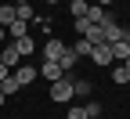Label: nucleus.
I'll return each instance as SVG.
<instances>
[{"label": "nucleus", "instance_id": "f257e3e1", "mask_svg": "<svg viewBox=\"0 0 130 119\" xmlns=\"http://www.w3.org/2000/svg\"><path fill=\"white\" fill-rule=\"evenodd\" d=\"M76 94H72V76H61V79H54L51 83V101H61V105H65V101H72Z\"/></svg>", "mask_w": 130, "mask_h": 119}, {"label": "nucleus", "instance_id": "f03ea898", "mask_svg": "<svg viewBox=\"0 0 130 119\" xmlns=\"http://www.w3.org/2000/svg\"><path fill=\"white\" fill-rule=\"evenodd\" d=\"M11 76L18 79V87H29V83H32V79L40 76V69H36V65H29V61H22V65H18V69H14Z\"/></svg>", "mask_w": 130, "mask_h": 119}, {"label": "nucleus", "instance_id": "7ed1b4c3", "mask_svg": "<svg viewBox=\"0 0 130 119\" xmlns=\"http://www.w3.org/2000/svg\"><path fill=\"white\" fill-rule=\"evenodd\" d=\"M101 32H105V43H119V40L126 36V29H123V25H119L116 18H108V22L101 25Z\"/></svg>", "mask_w": 130, "mask_h": 119}, {"label": "nucleus", "instance_id": "20e7f679", "mask_svg": "<svg viewBox=\"0 0 130 119\" xmlns=\"http://www.w3.org/2000/svg\"><path fill=\"white\" fill-rule=\"evenodd\" d=\"M65 47H69V43H61L58 36H51V40L43 43V61H58V58L65 54Z\"/></svg>", "mask_w": 130, "mask_h": 119}, {"label": "nucleus", "instance_id": "39448f33", "mask_svg": "<svg viewBox=\"0 0 130 119\" xmlns=\"http://www.w3.org/2000/svg\"><path fill=\"white\" fill-rule=\"evenodd\" d=\"M0 65H7L11 72H14V69L22 65V54L14 50V43H4V50H0Z\"/></svg>", "mask_w": 130, "mask_h": 119}, {"label": "nucleus", "instance_id": "423d86ee", "mask_svg": "<svg viewBox=\"0 0 130 119\" xmlns=\"http://www.w3.org/2000/svg\"><path fill=\"white\" fill-rule=\"evenodd\" d=\"M90 61H94V65H112V47H108V43H98V47L90 50Z\"/></svg>", "mask_w": 130, "mask_h": 119}, {"label": "nucleus", "instance_id": "0eeeda50", "mask_svg": "<svg viewBox=\"0 0 130 119\" xmlns=\"http://www.w3.org/2000/svg\"><path fill=\"white\" fill-rule=\"evenodd\" d=\"M14 14H18V22H36V7L29 4V0H22V4H14Z\"/></svg>", "mask_w": 130, "mask_h": 119}, {"label": "nucleus", "instance_id": "6e6552de", "mask_svg": "<svg viewBox=\"0 0 130 119\" xmlns=\"http://www.w3.org/2000/svg\"><path fill=\"white\" fill-rule=\"evenodd\" d=\"M40 76H43L47 83H54V79H61L65 72H61V65H58V61H43V65H40Z\"/></svg>", "mask_w": 130, "mask_h": 119}, {"label": "nucleus", "instance_id": "1a4fd4ad", "mask_svg": "<svg viewBox=\"0 0 130 119\" xmlns=\"http://www.w3.org/2000/svg\"><path fill=\"white\" fill-rule=\"evenodd\" d=\"M11 43H14V50H18L22 58H29L32 50H36V43H32V36H22V40H11Z\"/></svg>", "mask_w": 130, "mask_h": 119}, {"label": "nucleus", "instance_id": "9d476101", "mask_svg": "<svg viewBox=\"0 0 130 119\" xmlns=\"http://www.w3.org/2000/svg\"><path fill=\"white\" fill-rule=\"evenodd\" d=\"M7 36H11V40H22V36H29V25H25V22H18V18H14V22L7 25Z\"/></svg>", "mask_w": 130, "mask_h": 119}, {"label": "nucleus", "instance_id": "9b49d317", "mask_svg": "<svg viewBox=\"0 0 130 119\" xmlns=\"http://www.w3.org/2000/svg\"><path fill=\"white\" fill-rule=\"evenodd\" d=\"M90 90H94V83H90L87 76H79V79H72V94H79V97H87Z\"/></svg>", "mask_w": 130, "mask_h": 119}, {"label": "nucleus", "instance_id": "f8f14e48", "mask_svg": "<svg viewBox=\"0 0 130 119\" xmlns=\"http://www.w3.org/2000/svg\"><path fill=\"white\" fill-rule=\"evenodd\" d=\"M90 50H94V43H90V40H83V36L72 43V54H76V58H90Z\"/></svg>", "mask_w": 130, "mask_h": 119}, {"label": "nucleus", "instance_id": "ddd939ff", "mask_svg": "<svg viewBox=\"0 0 130 119\" xmlns=\"http://www.w3.org/2000/svg\"><path fill=\"white\" fill-rule=\"evenodd\" d=\"M14 18H18V14H14V4H0V25L7 29V25H11Z\"/></svg>", "mask_w": 130, "mask_h": 119}, {"label": "nucleus", "instance_id": "4468645a", "mask_svg": "<svg viewBox=\"0 0 130 119\" xmlns=\"http://www.w3.org/2000/svg\"><path fill=\"white\" fill-rule=\"evenodd\" d=\"M87 0H69V11H72V18H87Z\"/></svg>", "mask_w": 130, "mask_h": 119}, {"label": "nucleus", "instance_id": "2eb2a0df", "mask_svg": "<svg viewBox=\"0 0 130 119\" xmlns=\"http://www.w3.org/2000/svg\"><path fill=\"white\" fill-rule=\"evenodd\" d=\"M76 61H79V58L72 54V47H65V54L58 58V65H61V72H69V69H72V65H76Z\"/></svg>", "mask_w": 130, "mask_h": 119}, {"label": "nucleus", "instance_id": "dca6fc26", "mask_svg": "<svg viewBox=\"0 0 130 119\" xmlns=\"http://www.w3.org/2000/svg\"><path fill=\"white\" fill-rule=\"evenodd\" d=\"M112 83H119V87H126V83H130V69L116 65V69H112Z\"/></svg>", "mask_w": 130, "mask_h": 119}, {"label": "nucleus", "instance_id": "f3484780", "mask_svg": "<svg viewBox=\"0 0 130 119\" xmlns=\"http://www.w3.org/2000/svg\"><path fill=\"white\" fill-rule=\"evenodd\" d=\"M108 47H112V61H123V58L130 54V47H126L123 40H119V43H108Z\"/></svg>", "mask_w": 130, "mask_h": 119}, {"label": "nucleus", "instance_id": "a211bd4d", "mask_svg": "<svg viewBox=\"0 0 130 119\" xmlns=\"http://www.w3.org/2000/svg\"><path fill=\"white\" fill-rule=\"evenodd\" d=\"M0 90H4V97H7V94H18L22 87H18V79H14V76H7L4 83H0Z\"/></svg>", "mask_w": 130, "mask_h": 119}, {"label": "nucleus", "instance_id": "6ab92c4d", "mask_svg": "<svg viewBox=\"0 0 130 119\" xmlns=\"http://www.w3.org/2000/svg\"><path fill=\"white\" fill-rule=\"evenodd\" d=\"M83 40H90L94 47H98V43H105V32H101V25H94V29L87 32V36H83Z\"/></svg>", "mask_w": 130, "mask_h": 119}, {"label": "nucleus", "instance_id": "aec40b11", "mask_svg": "<svg viewBox=\"0 0 130 119\" xmlns=\"http://www.w3.org/2000/svg\"><path fill=\"white\" fill-rule=\"evenodd\" d=\"M83 112H87V119H98V115H101V105H98V101H87Z\"/></svg>", "mask_w": 130, "mask_h": 119}, {"label": "nucleus", "instance_id": "412c9836", "mask_svg": "<svg viewBox=\"0 0 130 119\" xmlns=\"http://www.w3.org/2000/svg\"><path fill=\"white\" fill-rule=\"evenodd\" d=\"M90 29H94V22H87V18H76V32H79V36H87Z\"/></svg>", "mask_w": 130, "mask_h": 119}, {"label": "nucleus", "instance_id": "4be33fe9", "mask_svg": "<svg viewBox=\"0 0 130 119\" xmlns=\"http://www.w3.org/2000/svg\"><path fill=\"white\" fill-rule=\"evenodd\" d=\"M65 119H87V112H83V105H72V108H69V115H65Z\"/></svg>", "mask_w": 130, "mask_h": 119}, {"label": "nucleus", "instance_id": "5701e85b", "mask_svg": "<svg viewBox=\"0 0 130 119\" xmlns=\"http://www.w3.org/2000/svg\"><path fill=\"white\" fill-rule=\"evenodd\" d=\"M7 76H11V69H7V65H0V83H4Z\"/></svg>", "mask_w": 130, "mask_h": 119}, {"label": "nucleus", "instance_id": "b1692460", "mask_svg": "<svg viewBox=\"0 0 130 119\" xmlns=\"http://www.w3.org/2000/svg\"><path fill=\"white\" fill-rule=\"evenodd\" d=\"M4 40H7V29H4V25H0V43H4Z\"/></svg>", "mask_w": 130, "mask_h": 119}, {"label": "nucleus", "instance_id": "393cba45", "mask_svg": "<svg viewBox=\"0 0 130 119\" xmlns=\"http://www.w3.org/2000/svg\"><path fill=\"white\" fill-rule=\"evenodd\" d=\"M94 4H101V7H108V4H112V0H94Z\"/></svg>", "mask_w": 130, "mask_h": 119}, {"label": "nucleus", "instance_id": "a878e982", "mask_svg": "<svg viewBox=\"0 0 130 119\" xmlns=\"http://www.w3.org/2000/svg\"><path fill=\"white\" fill-rule=\"evenodd\" d=\"M123 69H130V54H126V58H123Z\"/></svg>", "mask_w": 130, "mask_h": 119}, {"label": "nucleus", "instance_id": "bb28decb", "mask_svg": "<svg viewBox=\"0 0 130 119\" xmlns=\"http://www.w3.org/2000/svg\"><path fill=\"white\" fill-rule=\"evenodd\" d=\"M123 43H126V47H130V29H126V36H123Z\"/></svg>", "mask_w": 130, "mask_h": 119}, {"label": "nucleus", "instance_id": "cd10ccee", "mask_svg": "<svg viewBox=\"0 0 130 119\" xmlns=\"http://www.w3.org/2000/svg\"><path fill=\"white\" fill-rule=\"evenodd\" d=\"M40 4H61V0H40Z\"/></svg>", "mask_w": 130, "mask_h": 119}, {"label": "nucleus", "instance_id": "c85d7f7f", "mask_svg": "<svg viewBox=\"0 0 130 119\" xmlns=\"http://www.w3.org/2000/svg\"><path fill=\"white\" fill-rule=\"evenodd\" d=\"M4 101H7V97H4V90H0V108H4Z\"/></svg>", "mask_w": 130, "mask_h": 119}, {"label": "nucleus", "instance_id": "c756f323", "mask_svg": "<svg viewBox=\"0 0 130 119\" xmlns=\"http://www.w3.org/2000/svg\"><path fill=\"white\" fill-rule=\"evenodd\" d=\"M29 4H40V0H29Z\"/></svg>", "mask_w": 130, "mask_h": 119}, {"label": "nucleus", "instance_id": "7c9ffc66", "mask_svg": "<svg viewBox=\"0 0 130 119\" xmlns=\"http://www.w3.org/2000/svg\"><path fill=\"white\" fill-rule=\"evenodd\" d=\"M14 4H22V0H14Z\"/></svg>", "mask_w": 130, "mask_h": 119}, {"label": "nucleus", "instance_id": "2f4dec72", "mask_svg": "<svg viewBox=\"0 0 130 119\" xmlns=\"http://www.w3.org/2000/svg\"><path fill=\"white\" fill-rule=\"evenodd\" d=\"M126 97H130V90H126Z\"/></svg>", "mask_w": 130, "mask_h": 119}, {"label": "nucleus", "instance_id": "473e14b6", "mask_svg": "<svg viewBox=\"0 0 130 119\" xmlns=\"http://www.w3.org/2000/svg\"><path fill=\"white\" fill-rule=\"evenodd\" d=\"M18 119H22V115H18Z\"/></svg>", "mask_w": 130, "mask_h": 119}]
</instances>
